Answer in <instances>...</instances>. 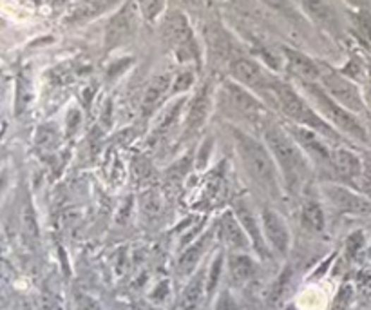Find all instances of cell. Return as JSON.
Masks as SVG:
<instances>
[{
    "instance_id": "6da1fadb",
    "label": "cell",
    "mask_w": 371,
    "mask_h": 310,
    "mask_svg": "<svg viewBox=\"0 0 371 310\" xmlns=\"http://www.w3.org/2000/svg\"><path fill=\"white\" fill-rule=\"evenodd\" d=\"M232 138L243 162V167H245L246 174L250 177V180L272 198H281L283 177H281L279 167H277L276 160L272 156L267 143L259 142L255 136L238 129V127H232Z\"/></svg>"
},
{
    "instance_id": "7a4b0ae2",
    "label": "cell",
    "mask_w": 371,
    "mask_h": 310,
    "mask_svg": "<svg viewBox=\"0 0 371 310\" xmlns=\"http://www.w3.org/2000/svg\"><path fill=\"white\" fill-rule=\"evenodd\" d=\"M263 142L270 149L288 191H297L310 177V162L292 134L284 127L272 124L264 129Z\"/></svg>"
},
{
    "instance_id": "3957f363",
    "label": "cell",
    "mask_w": 371,
    "mask_h": 310,
    "mask_svg": "<svg viewBox=\"0 0 371 310\" xmlns=\"http://www.w3.org/2000/svg\"><path fill=\"white\" fill-rule=\"evenodd\" d=\"M272 93L276 95L279 109L283 111L288 120H292V124L300 127H308V129L322 134L328 140L341 142L339 131H335L332 124L326 122L324 118L321 117V113L313 105H310L308 100L300 97L292 85L283 84V82H277L276 80L274 85H272Z\"/></svg>"
},
{
    "instance_id": "277c9868",
    "label": "cell",
    "mask_w": 371,
    "mask_h": 310,
    "mask_svg": "<svg viewBox=\"0 0 371 310\" xmlns=\"http://www.w3.org/2000/svg\"><path fill=\"white\" fill-rule=\"evenodd\" d=\"M305 88L306 97L312 102L313 107L321 113V117L324 118L326 122L332 124L335 129H339L341 133L348 134L351 138L366 142L367 133L363 127V124L355 118V114L351 111H348L346 107H342L337 100L329 97L328 93L324 91V88H319L315 82H300Z\"/></svg>"
},
{
    "instance_id": "5b68a950",
    "label": "cell",
    "mask_w": 371,
    "mask_h": 310,
    "mask_svg": "<svg viewBox=\"0 0 371 310\" xmlns=\"http://www.w3.org/2000/svg\"><path fill=\"white\" fill-rule=\"evenodd\" d=\"M162 35L165 44H167L181 60H190L200 56L196 38H194V33H192L190 25H188L187 17H185L180 9L171 11L167 15V18L163 20Z\"/></svg>"
},
{
    "instance_id": "8992f818",
    "label": "cell",
    "mask_w": 371,
    "mask_h": 310,
    "mask_svg": "<svg viewBox=\"0 0 371 310\" xmlns=\"http://www.w3.org/2000/svg\"><path fill=\"white\" fill-rule=\"evenodd\" d=\"M223 95H225V102L233 107L236 113L246 118L252 126H257L261 129H267L270 124V113L264 107L263 102H259L257 98L252 95L246 88H243L238 82H225L223 84Z\"/></svg>"
},
{
    "instance_id": "52a82bcc",
    "label": "cell",
    "mask_w": 371,
    "mask_h": 310,
    "mask_svg": "<svg viewBox=\"0 0 371 310\" xmlns=\"http://www.w3.org/2000/svg\"><path fill=\"white\" fill-rule=\"evenodd\" d=\"M140 13L142 11L136 0H127L126 4L121 6L120 11L109 20L107 30H105V49L111 51L114 47H120L121 44L129 42L138 30Z\"/></svg>"
},
{
    "instance_id": "ba28073f",
    "label": "cell",
    "mask_w": 371,
    "mask_h": 310,
    "mask_svg": "<svg viewBox=\"0 0 371 310\" xmlns=\"http://www.w3.org/2000/svg\"><path fill=\"white\" fill-rule=\"evenodd\" d=\"M321 85L329 97L337 100L342 107H346L351 113H360L364 111V102L360 97L359 88L348 80L346 76L339 75L332 69H321Z\"/></svg>"
},
{
    "instance_id": "9c48e42d",
    "label": "cell",
    "mask_w": 371,
    "mask_h": 310,
    "mask_svg": "<svg viewBox=\"0 0 371 310\" xmlns=\"http://www.w3.org/2000/svg\"><path fill=\"white\" fill-rule=\"evenodd\" d=\"M286 131L296 138V142L299 143V147L305 151L308 158H312L321 167L332 169V151L334 149H329L326 145L322 134L315 133V131L308 129V127L296 126V124H292Z\"/></svg>"
},
{
    "instance_id": "30bf717a",
    "label": "cell",
    "mask_w": 371,
    "mask_h": 310,
    "mask_svg": "<svg viewBox=\"0 0 371 310\" xmlns=\"http://www.w3.org/2000/svg\"><path fill=\"white\" fill-rule=\"evenodd\" d=\"M261 225H263L264 238H267L272 254L286 258L288 251H290V231H288L283 216L276 209L264 207L261 213Z\"/></svg>"
},
{
    "instance_id": "8fae6325",
    "label": "cell",
    "mask_w": 371,
    "mask_h": 310,
    "mask_svg": "<svg viewBox=\"0 0 371 310\" xmlns=\"http://www.w3.org/2000/svg\"><path fill=\"white\" fill-rule=\"evenodd\" d=\"M233 213L238 216L239 223L245 229L246 236L250 239L252 249L257 252L259 258H263V260H270L272 258V251L267 244V238H264L263 232V225L259 223V220L255 218V214L252 213L250 205H248V201L245 200H236V205H233Z\"/></svg>"
},
{
    "instance_id": "7c38bea8",
    "label": "cell",
    "mask_w": 371,
    "mask_h": 310,
    "mask_svg": "<svg viewBox=\"0 0 371 310\" xmlns=\"http://www.w3.org/2000/svg\"><path fill=\"white\" fill-rule=\"evenodd\" d=\"M324 198L334 209L342 214H367L371 213V200L355 193L342 185H324Z\"/></svg>"
},
{
    "instance_id": "4fadbf2b",
    "label": "cell",
    "mask_w": 371,
    "mask_h": 310,
    "mask_svg": "<svg viewBox=\"0 0 371 310\" xmlns=\"http://www.w3.org/2000/svg\"><path fill=\"white\" fill-rule=\"evenodd\" d=\"M230 73L236 78L238 84H241L246 89H263V91H272V85L276 80L264 73V69L257 62L245 56H238L230 62Z\"/></svg>"
},
{
    "instance_id": "5bb4252c",
    "label": "cell",
    "mask_w": 371,
    "mask_h": 310,
    "mask_svg": "<svg viewBox=\"0 0 371 310\" xmlns=\"http://www.w3.org/2000/svg\"><path fill=\"white\" fill-rule=\"evenodd\" d=\"M332 171L344 184L359 187V181L363 178V160L350 149L335 147L332 151Z\"/></svg>"
},
{
    "instance_id": "9a60e30c",
    "label": "cell",
    "mask_w": 371,
    "mask_h": 310,
    "mask_svg": "<svg viewBox=\"0 0 371 310\" xmlns=\"http://www.w3.org/2000/svg\"><path fill=\"white\" fill-rule=\"evenodd\" d=\"M210 111H212V85L205 84L188 105L187 120H185V136H192L194 133H197L207 122Z\"/></svg>"
},
{
    "instance_id": "2e32d148",
    "label": "cell",
    "mask_w": 371,
    "mask_h": 310,
    "mask_svg": "<svg viewBox=\"0 0 371 310\" xmlns=\"http://www.w3.org/2000/svg\"><path fill=\"white\" fill-rule=\"evenodd\" d=\"M219 238L230 249V252H248L252 247L250 239L239 223L236 213H225L219 220Z\"/></svg>"
},
{
    "instance_id": "e0dca14e",
    "label": "cell",
    "mask_w": 371,
    "mask_h": 310,
    "mask_svg": "<svg viewBox=\"0 0 371 310\" xmlns=\"http://www.w3.org/2000/svg\"><path fill=\"white\" fill-rule=\"evenodd\" d=\"M212 232H207V234L200 236L194 244H190L181 252V256L178 258V261H176V270H178L180 276L192 278L197 273L200 261L203 260L205 252L209 251L210 244H212Z\"/></svg>"
},
{
    "instance_id": "ac0fdd59",
    "label": "cell",
    "mask_w": 371,
    "mask_h": 310,
    "mask_svg": "<svg viewBox=\"0 0 371 310\" xmlns=\"http://www.w3.org/2000/svg\"><path fill=\"white\" fill-rule=\"evenodd\" d=\"M205 283H207V270L197 268V273L188 280L185 289L176 299L172 310H200L201 303L207 298L205 292Z\"/></svg>"
},
{
    "instance_id": "d6986e66",
    "label": "cell",
    "mask_w": 371,
    "mask_h": 310,
    "mask_svg": "<svg viewBox=\"0 0 371 310\" xmlns=\"http://www.w3.org/2000/svg\"><path fill=\"white\" fill-rule=\"evenodd\" d=\"M226 267H229L230 281L236 287L248 285L257 274V263L248 252H230L226 258Z\"/></svg>"
},
{
    "instance_id": "ffe728a7",
    "label": "cell",
    "mask_w": 371,
    "mask_h": 310,
    "mask_svg": "<svg viewBox=\"0 0 371 310\" xmlns=\"http://www.w3.org/2000/svg\"><path fill=\"white\" fill-rule=\"evenodd\" d=\"M283 53L288 62V67H290V71H292L300 82H317V80L321 78V67L313 62L310 56H306L305 53H300V51L296 49H288V47H284Z\"/></svg>"
},
{
    "instance_id": "44dd1931",
    "label": "cell",
    "mask_w": 371,
    "mask_h": 310,
    "mask_svg": "<svg viewBox=\"0 0 371 310\" xmlns=\"http://www.w3.org/2000/svg\"><path fill=\"white\" fill-rule=\"evenodd\" d=\"M171 85H172L171 75H159L150 80L145 93H143V102H142L143 117H149V114H152L156 109H158L163 98L167 97Z\"/></svg>"
},
{
    "instance_id": "7402d4cb",
    "label": "cell",
    "mask_w": 371,
    "mask_h": 310,
    "mask_svg": "<svg viewBox=\"0 0 371 310\" xmlns=\"http://www.w3.org/2000/svg\"><path fill=\"white\" fill-rule=\"evenodd\" d=\"M207 44H209L210 56L217 62H232L230 55H232V44H230L229 37L225 31L217 24L207 25Z\"/></svg>"
},
{
    "instance_id": "603a6c76",
    "label": "cell",
    "mask_w": 371,
    "mask_h": 310,
    "mask_svg": "<svg viewBox=\"0 0 371 310\" xmlns=\"http://www.w3.org/2000/svg\"><path fill=\"white\" fill-rule=\"evenodd\" d=\"M300 225L303 229L312 234H321L324 232L326 227V216L324 209L319 201L315 200H306L303 203V209H300Z\"/></svg>"
},
{
    "instance_id": "cb8c5ba5",
    "label": "cell",
    "mask_w": 371,
    "mask_h": 310,
    "mask_svg": "<svg viewBox=\"0 0 371 310\" xmlns=\"http://www.w3.org/2000/svg\"><path fill=\"white\" fill-rule=\"evenodd\" d=\"M223 270H225V251H219L214 260L210 261L209 268H207V283H205V292H207V299L216 298L217 287L221 281Z\"/></svg>"
},
{
    "instance_id": "d4e9b609",
    "label": "cell",
    "mask_w": 371,
    "mask_h": 310,
    "mask_svg": "<svg viewBox=\"0 0 371 310\" xmlns=\"http://www.w3.org/2000/svg\"><path fill=\"white\" fill-rule=\"evenodd\" d=\"M116 2L118 0H89V2L82 4L75 13H73L71 22H75L76 24V22L92 20V18H96L98 15H102V13H105L107 9L113 8Z\"/></svg>"
},
{
    "instance_id": "484cf974",
    "label": "cell",
    "mask_w": 371,
    "mask_h": 310,
    "mask_svg": "<svg viewBox=\"0 0 371 310\" xmlns=\"http://www.w3.org/2000/svg\"><path fill=\"white\" fill-rule=\"evenodd\" d=\"M183 105H185V98H180V100H176L174 104H171L169 107H165V111L159 114L158 122H156L154 127L156 136H162V134L169 133V131L174 127V124L178 122V118H180Z\"/></svg>"
},
{
    "instance_id": "4316f807",
    "label": "cell",
    "mask_w": 371,
    "mask_h": 310,
    "mask_svg": "<svg viewBox=\"0 0 371 310\" xmlns=\"http://www.w3.org/2000/svg\"><path fill=\"white\" fill-rule=\"evenodd\" d=\"M300 2L306 8V11L317 22L324 25L335 24V13L334 9L326 4V0H300Z\"/></svg>"
},
{
    "instance_id": "83f0119b",
    "label": "cell",
    "mask_w": 371,
    "mask_h": 310,
    "mask_svg": "<svg viewBox=\"0 0 371 310\" xmlns=\"http://www.w3.org/2000/svg\"><path fill=\"white\" fill-rule=\"evenodd\" d=\"M292 276H293V273L290 267H284L283 270H281L277 280L274 281V287H272V290H270V296H268L272 305H279V303L286 298L288 290H290V285H292Z\"/></svg>"
},
{
    "instance_id": "f1b7e54d",
    "label": "cell",
    "mask_w": 371,
    "mask_h": 310,
    "mask_svg": "<svg viewBox=\"0 0 371 310\" xmlns=\"http://www.w3.org/2000/svg\"><path fill=\"white\" fill-rule=\"evenodd\" d=\"M140 205H142L143 216H147L149 220H158L163 213V200L159 196V193L156 191H147L143 193L142 200H140Z\"/></svg>"
},
{
    "instance_id": "f546056e",
    "label": "cell",
    "mask_w": 371,
    "mask_h": 310,
    "mask_svg": "<svg viewBox=\"0 0 371 310\" xmlns=\"http://www.w3.org/2000/svg\"><path fill=\"white\" fill-rule=\"evenodd\" d=\"M212 310H241L238 299L232 294L230 289H221L214 298V309Z\"/></svg>"
},
{
    "instance_id": "4dcf8cb0",
    "label": "cell",
    "mask_w": 371,
    "mask_h": 310,
    "mask_svg": "<svg viewBox=\"0 0 371 310\" xmlns=\"http://www.w3.org/2000/svg\"><path fill=\"white\" fill-rule=\"evenodd\" d=\"M136 2H138L143 17L150 22L158 18V15L163 9V4H165V0H136Z\"/></svg>"
},
{
    "instance_id": "1f68e13d",
    "label": "cell",
    "mask_w": 371,
    "mask_h": 310,
    "mask_svg": "<svg viewBox=\"0 0 371 310\" xmlns=\"http://www.w3.org/2000/svg\"><path fill=\"white\" fill-rule=\"evenodd\" d=\"M172 4L188 13H203L210 8V0H172Z\"/></svg>"
},
{
    "instance_id": "d6a6232c",
    "label": "cell",
    "mask_w": 371,
    "mask_h": 310,
    "mask_svg": "<svg viewBox=\"0 0 371 310\" xmlns=\"http://www.w3.org/2000/svg\"><path fill=\"white\" fill-rule=\"evenodd\" d=\"M364 247V234L360 231L353 232L351 236H348L346 239V254L350 258H355V256L359 254L360 249Z\"/></svg>"
},
{
    "instance_id": "836d02e7",
    "label": "cell",
    "mask_w": 371,
    "mask_h": 310,
    "mask_svg": "<svg viewBox=\"0 0 371 310\" xmlns=\"http://www.w3.org/2000/svg\"><path fill=\"white\" fill-rule=\"evenodd\" d=\"M22 220H24L25 232H28L30 236H35V238H37L38 236L37 220H35V214H33V209H31V205H25L24 214H22Z\"/></svg>"
},
{
    "instance_id": "e575fe53",
    "label": "cell",
    "mask_w": 371,
    "mask_h": 310,
    "mask_svg": "<svg viewBox=\"0 0 371 310\" xmlns=\"http://www.w3.org/2000/svg\"><path fill=\"white\" fill-rule=\"evenodd\" d=\"M351 298H353V290H351V287H342L341 290H339L337 298H335V310H342L346 309L348 305H350Z\"/></svg>"
},
{
    "instance_id": "d590c367",
    "label": "cell",
    "mask_w": 371,
    "mask_h": 310,
    "mask_svg": "<svg viewBox=\"0 0 371 310\" xmlns=\"http://www.w3.org/2000/svg\"><path fill=\"white\" fill-rule=\"evenodd\" d=\"M169 294H171V287H169V281H162L158 287L154 289V292H150V302L154 303H162L169 298Z\"/></svg>"
},
{
    "instance_id": "8d00e7d4",
    "label": "cell",
    "mask_w": 371,
    "mask_h": 310,
    "mask_svg": "<svg viewBox=\"0 0 371 310\" xmlns=\"http://www.w3.org/2000/svg\"><path fill=\"white\" fill-rule=\"evenodd\" d=\"M192 82H194V75L192 73H181L178 78H176L174 82V91H185V89H188L192 85Z\"/></svg>"
},
{
    "instance_id": "74e56055",
    "label": "cell",
    "mask_w": 371,
    "mask_h": 310,
    "mask_svg": "<svg viewBox=\"0 0 371 310\" xmlns=\"http://www.w3.org/2000/svg\"><path fill=\"white\" fill-rule=\"evenodd\" d=\"M129 306L133 310H163L158 303L150 302V299H136Z\"/></svg>"
},
{
    "instance_id": "f35d334b",
    "label": "cell",
    "mask_w": 371,
    "mask_h": 310,
    "mask_svg": "<svg viewBox=\"0 0 371 310\" xmlns=\"http://www.w3.org/2000/svg\"><path fill=\"white\" fill-rule=\"evenodd\" d=\"M76 303H78V310H100V306L96 305V302H92L85 294H78L76 296Z\"/></svg>"
},
{
    "instance_id": "ab89813d",
    "label": "cell",
    "mask_w": 371,
    "mask_h": 310,
    "mask_svg": "<svg viewBox=\"0 0 371 310\" xmlns=\"http://www.w3.org/2000/svg\"><path fill=\"white\" fill-rule=\"evenodd\" d=\"M263 2L267 6H270L272 9H276V11L281 13L290 11V2H288V0H263Z\"/></svg>"
},
{
    "instance_id": "60d3db41",
    "label": "cell",
    "mask_w": 371,
    "mask_h": 310,
    "mask_svg": "<svg viewBox=\"0 0 371 310\" xmlns=\"http://www.w3.org/2000/svg\"><path fill=\"white\" fill-rule=\"evenodd\" d=\"M363 180H371V153L363 158Z\"/></svg>"
},
{
    "instance_id": "b9f144b4",
    "label": "cell",
    "mask_w": 371,
    "mask_h": 310,
    "mask_svg": "<svg viewBox=\"0 0 371 310\" xmlns=\"http://www.w3.org/2000/svg\"><path fill=\"white\" fill-rule=\"evenodd\" d=\"M359 189L371 200V180H363V178H360Z\"/></svg>"
},
{
    "instance_id": "7bdbcfd3",
    "label": "cell",
    "mask_w": 371,
    "mask_h": 310,
    "mask_svg": "<svg viewBox=\"0 0 371 310\" xmlns=\"http://www.w3.org/2000/svg\"><path fill=\"white\" fill-rule=\"evenodd\" d=\"M360 280H363V283L364 285H371V274H367V273H364V274H360Z\"/></svg>"
},
{
    "instance_id": "ee69618b",
    "label": "cell",
    "mask_w": 371,
    "mask_h": 310,
    "mask_svg": "<svg viewBox=\"0 0 371 310\" xmlns=\"http://www.w3.org/2000/svg\"><path fill=\"white\" fill-rule=\"evenodd\" d=\"M116 310H133V309H130V306H118Z\"/></svg>"
}]
</instances>
